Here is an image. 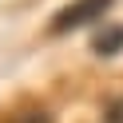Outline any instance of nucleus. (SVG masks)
<instances>
[{"label":"nucleus","mask_w":123,"mask_h":123,"mask_svg":"<svg viewBox=\"0 0 123 123\" xmlns=\"http://www.w3.org/2000/svg\"><path fill=\"white\" fill-rule=\"evenodd\" d=\"M111 4H115V0H72V4H68V8L52 20V32H60V36H64V32H75V28L99 20Z\"/></svg>","instance_id":"nucleus-1"},{"label":"nucleus","mask_w":123,"mask_h":123,"mask_svg":"<svg viewBox=\"0 0 123 123\" xmlns=\"http://www.w3.org/2000/svg\"><path fill=\"white\" fill-rule=\"evenodd\" d=\"M91 48H95L99 56H115V52H123V28H103V32L95 36Z\"/></svg>","instance_id":"nucleus-2"},{"label":"nucleus","mask_w":123,"mask_h":123,"mask_svg":"<svg viewBox=\"0 0 123 123\" xmlns=\"http://www.w3.org/2000/svg\"><path fill=\"white\" fill-rule=\"evenodd\" d=\"M111 123H123V111H115V115H111Z\"/></svg>","instance_id":"nucleus-3"}]
</instances>
